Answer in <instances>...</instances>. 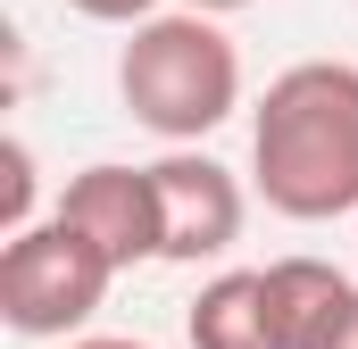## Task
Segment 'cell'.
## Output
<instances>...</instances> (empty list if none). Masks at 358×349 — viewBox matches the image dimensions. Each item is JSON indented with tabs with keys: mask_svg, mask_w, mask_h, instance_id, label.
<instances>
[{
	"mask_svg": "<svg viewBox=\"0 0 358 349\" xmlns=\"http://www.w3.org/2000/svg\"><path fill=\"white\" fill-rule=\"evenodd\" d=\"M50 216H67L117 274L159 258V183H150V167H117V158H100V167L67 174V191H59Z\"/></svg>",
	"mask_w": 358,
	"mask_h": 349,
	"instance_id": "obj_5",
	"label": "cell"
},
{
	"mask_svg": "<svg viewBox=\"0 0 358 349\" xmlns=\"http://www.w3.org/2000/svg\"><path fill=\"white\" fill-rule=\"evenodd\" d=\"M59 349H150V341H134V333H84V341H59Z\"/></svg>",
	"mask_w": 358,
	"mask_h": 349,
	"instance_id": "obj_9",
	"label": "cell"
},
{
	"mask_svg": "<svg viewBox=\"0 0 358 349\" xmlns=\"http://www.w3.org/2000/svg\"><path fill=\"white\" fill-rule=\"evenodd\" d=\"M108 283H117V266L100 258L67 216H42V225L8 233V250H0V316H8V333L50 341V349L84 341V325L100 316Z\"/></svg>",
	"mask_w": 358,
	"mask_h": 349,
	"instance_id": "obj_3",
	"label": "cell"
},
{
	"mask_svg": "<svg viewBox=\"0 0 358 349\" xmlns=\"http://www.w3.org/2000/svg\"><path fill=\"white\" fill-rule=\"evenodd\" d=\"M150 183H159V258L167 266L225 258L242 242V183L208 150H167L150 167Z\"/></svg>",
	"mask_w": 358,
	"mask_h": 349,
	"instance_id": "obj_4",
	"label": "cell"
},
{
	"mask_svg": "<svg viewBox=\"0 0 358 349\" xmlns=\"http://www.w3.org/2000/svg\"><path fill=\"white\" fill-rule=\"evenodd\" d=\"M325 349H358V308H350V316H342V333H334V341H325Z\"/></svg>",
	"mask_w": 358,
	"mask_h": 349,
	"instance_id": "obj_11",
	"label": "cell"
},
{
	"mask_svg": "<svg viewBox=\"0 0 358 349\" xmlns=\"http://www.w3.org/2000/svg\"><path fill=\"white\" fill-rule=\"evenodd\" d=\"M117 100L142 133H159L167 150H192L200 133H217L242 108V50L217 17L167 8L150 25L125 34L117 50Z\"/></svg>",
	"mask_w": 358,
	"mask_h": 349,
	"instance_id": "obj_2",
	"label": "cell"
},
{
	"mask_svg": "<svg viewBox=\"0 0 358 349\" xmlns=\"http://www.w3.org/2000/svg\"><path fill=\"white\" fill-rule=\"evenodd\" d=\"M250 174L259 200L292 225L358 216V67L300 59L283 67L250 117Z\"/></svg>",
	"mask_w": 358,
	"mask_h": 349,
	"instance_id": "obj_1",
	"label": "cell"
},
{
	"mask_svg": "<svg viewBox=\"0 0 358 349\" xmlns=\"http://www.w3.org/2000/svg\"><path fill=\"white\" fill-rule=\"evenodd\" d=\"M192 17H234V8H250V0H183Z\"/></svg>",
	"mask_w": 358,
	"mask_h": 349,
	"instance_id": "obj_10",
	"label": "cell"
},
{
	"mask_svg": "<svg viewBox=\"0 0 358 349\" xmlns=\"http://www.w3.org/2000/svg\"><path fill=\"white\" fill-rule=\"evenodd\" d=\"M76 17H92V25H150V17H167V0H67Z\"/></svg>",
	"mask_w": 358,
	"mask_h": 349,
	"instance_id": "obj_8",
	"label": "cell"
},
{
	"mask_svg": "<svg viewBox=\"0 0 358 349\" xmlns=\"http://www.w3.org/2000/svg\"><path fill=\"white\" fill-rule=\"evenodd\" d=\"M192 349H283V316H275L267 266H225L200 283L192 316H183Z\"/></svg>",
	"mask_w": 358,
	"mask_h": 349,
	"instance_id": "obj_6",
	"label": "cell"
},
{
	"mask_svg": "<svg viewBox=\"0 0 358 349\" xmlns=\"http://www.w3.org/2000/svg\"><path fill=\"white\" fill-rule=\"evenodd\" d=\"M267 291H275V316H283V349H325L342 333V316L358 308V283L325 258H275Z\"/></svg>",
	"mask_w": 358,
	"mask_h": 349,
	"instance_id": "obj_7",
	"label": "cell"
}]
</instances>
